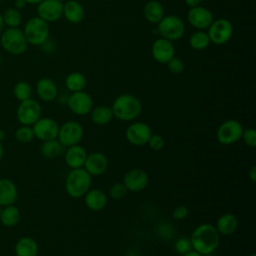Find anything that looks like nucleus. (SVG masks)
Segmentation results:
<instances>
[{"label":"nucleus","mask_w":256,"mask_h":256,"mask_svg":"<svg viewBox=\"0 0 256 256\" xmlns=\"http://www.w3.org/2000/svg\"><path fill=\"white\" fill-rule=\"evenodd\" d=\"M190 241L192 249L201 255L213 253L219 246L220 234L216 227L210 223L198 225L192 232Z\"/></svg>","instance_id":"f257e3e1"},{"label":"nucleus","mask_w":256,"mask_h":256,"mask_svg":"<svg viewBox=\"0 0 256 256\" xmlns=\"http://www.w3.org/2000/svg\"><path fill=\"white\" fill-rule=\"evenodd\" d=\"M113 116L121 121H133L142 111V104L140 100L132 94L119 95L112 104Z\"/></svg>","instance_id":"f03ea898"},{"label":"nucleus","mask_w":256,"mask_h":256,"mask_svg":"<svg viewBox=\"0 0 256 256\" xmlns=\"http://www.w3.org/2000/svg\"><path fill=\"white\" fill-rule=\"evenodd\" d=\"M91 175L84 168L71 169L65 179L66 193L72 198H81L91 187Z\"/></svg>","instance_id":"7ed1b4c3"},{"label":"nucleus","mask_w":256,"mask_h":256,"mask_svg":"<svg viewBox=\"0 0 256 256\" xmlns=\"http://www.w3.org/2000/svg\"><path fill=\"white\" fill-rule=\"evenodd\" d=\"M0 44L2 48L12 54V55H21L23 54L28 46V42L24 36L23 30L19 27L16 28H7L1 33Z\"/></svg>","instance_id":"20e7f679"},{"label":"nucleus","mask_w":256,"mask_h":256,"mask_svg":"<svg viewBox=\"0 0 256 256\" xmlns=\"http://www.w3.org/2000/svg\"><path fill=\"white\" fill-rule=\"evenodd\" d=\"M23 33L28 44L43 45L49 37V25L38 16L32 17L26 22Z\"/></svg>","instance_id":"39448f33"},{"label":"nucleus","mask_w":256,"mask_h":256,"mask_svg":"<svg viewBox=\"0 0 256 256\" xmlns=\"http://www.w3.org/2000/svg\"><path fill=\"white\" fill-rule=\"evenodd\" d=\"M157 30L162 38L171 42L179 40L185 32V24L181 18L176 15L164 16L157 23Z\"/></svg>","instance_id":"423d86ee"},{"label":"nucleus","mask_w":256,"mask_h":256,"mask_svg":"<svg viewBox=\"0 0 256 256\" xmlns=\"http://www.w3.org/2000/svg\"><path fill=\"white\" fill-rule=\"evenodd\" d=\"M243 127L235 119H228L220 124L216 132V138L222 145H231L241 139Z\"/></svg>","instance_id":"0eeeda50"},{"label":"nucleus","mask_w":256,"mask_h":256,"mask_svg":"<svg viewBox=\"0 0 256 256\" xmlns=\"http://www.w3.org/2000/svg\"><path fill=\"white\" fill-rule=\"evenodd\" d=\"M41 113L39 102L30 98L20 102L16 110V117L21 125L32 126L41 117Z\"/></svg>","instance_id":"6e6552de"},{"label":"nucleus","mask_w":256,"mask_h":256,"mask_svg":"<svg viewBox=\"0 0 256 256\" xmlns=\"http://www.w3.org/2000/svg\"><path fill=\"white\" fill-rule=\"evenodd\" d=\"M84 134L83 127L77 121H67L59 126L57 140L64 146L69 147L78 144Z\"/></svg>","instance_id":"1a4fd4ad"},{"label":"nucleus","mask_w":256,"mask_h":256,"mask_svg":"<svg viewBox=\"0 0 256 256\" xmlns=\"http://www.w3.org/2000/svg\"><path fill=\"white\" fill-rule=\"evenodd\" d=\"M207 29L210 42L217 45H222L228 42L233 34V27L231 22L224 18L213 21Z\"/></svg>","instance_id":"9d476101"},{"label":"nucleus","mask_w":256,"mask_h":256,"mask_svg":"<svg viewBox=\"0 0 256 256\" xmlns=\"http://www.w3.org/2000/svg\"><path fill=\"white\" fill-rule=\"evenodd\" d=\"M67 105L71 112L76 115L84 116L90 113L93 108V100L91 96L85 91L72 92L71 95L68 96Z\"/></svg>","instance_id":"9b49d317"},{"label":"nucleus","mask_w":256,"mask_h":256,"mask_svg":"<svg viewBox=\"0 0 256 256\" xmlns=\"http://www.w3.org/2000/svg\"><path fill=\"white\" fill-rule=\"evenodd\" d=\"M32 129L34 132V136L43 142L57 138L59 125L52 118L40 117L32 125Z\"/></svg>","instance_id":"f8f14e48"},{"label":"nucleus","mask_w":256,"mask_h":256,"mask_svg":"<svg viewBox=\"0 0 256 256\" xmlns=\"http://www.w3.org/2000/svg\"><path fill=\"white\" fill-rule=\"evenodd\" d=\"M151 134V128L144 122H134L130 124L125 131L127 141L134 146H143L147 144Z\"/></svg>","instance_id":"ddd939ff"},{"label":"nucleus","mask_w":256,"mask_h":256,"mask_svg":"<svg viewBox=\"0 0 256 256\" xmlns=\"http://www.w3.org/2000/svg\"><path fill=\"white\" fill-rule=\"evenodd\" d=\"M148 174L140 168H132L128 170L123 177V184L127 191L140 192L144 190L148 184Z\"/></svg>","instance_id":"4468645a"},{"label":"nucleus","mask_w":256,"mask_h":256,"mask_svg":"<svg viewBox=\"0 0 256 256\" xmlns=\"http://www.w3.org/2000/svg\"><path fill=\"white\" fill-rule=\"evenodd\" d=\"M37 14L47 23L57 21L63 16V3L58 0H43L37 6Z\"/></svg>","instance_id":"2eb2a0df"},{"label":"nucleus","mask_w":256,"mask_h":256,"mask_svg":"<svg viewBox=\"0 0 256 256\" xmlns=\"http://www.w3.org/2000/svg\"><path fill=\"white\" fill-rule=\"evenodd\" d=\"M187 19L189 24L194 28L204 30L207 29L213 22V15L207 8L199 5L189 9Z\"/></svg>","instance_id":"dca6fc26"},{"label":"nucleus","mask_w":256,"mask_h":256,"mask_svg":"<svg viewBox=\"0 0 256 256\" xmlns=\"http://www.w3.org/2000/svg\"><path fill=\"white\" fill-rule=\"evenodd\" d=\"M151 52L155 61L161 64H166L172 57H174L175 49L171 41L161 37L153 42Z\"/></svg>","instance_id":"f3484780"},{"label":"nucleus","mask_w":256,"mask_h":256,"mask_svg":"<svg viewBox=\"0 0 256 256\" xmlns=\"http://www.w3.org/2000/svg\"><path fill=\"white\" fill-rule=\"evenodd\" d=\"M108 164V159L103 153L93 152L87 155L83 168L91 176H100L106 172Z\"/></svg>","instance_id":"a211bd4d"},{"label":"nucleus","mask_w":256,"mask_h":256,"mask_svg":"<svg viewBox=\"0 0 256 256\" xmlns=\"http://www.w3.org/2000/svg\"><path fill=\"white\" fill-rule=\"evenodd\" d=\"M87 155L88 154L85 148L79 144H76L67 147V150L64 154V159L67 166L71 169L83 168Z\"/></svg>","instance_id":"6ab92c4d"},{"label":"nucleus","mask_w":256,"mask_h":256,"mask_svg":"<svg viewBox=\"0 0 256 256\" xmlns=\"http://www.w3.org/2000/svg\"><path fill=\"white\" fill-rule=\"evenodd\" d=\"M36 93L42 101L51 102L57 98L58 88L52 79L43 77L36 84Z\"/></svg>","instance_id":"aec40b11"},{"label":"nucleus","mask_w":256,"mask_h":256,"mask_svg":"<svg viewBox=\"0 0 256 256\" xmlns=\"http://www.w3.org/2000/svg\"><path fill=\"white\" fill-rule=\"evenodd\" d=\"M18 198V189L15 183L8 178L0 179V205H12Z\"/></svg>","instance_id":"412c9836"},{"label":"nucleus","mask_w":256,"mask_h":256,"mask_svg":"<svg viewBox=\"0 0 256 256\" xmlns=\"http://www.w3.org/2000/svg\"><path fill=\"white\" fill-rule=\"evenodd\" d=\"M83 197L85 206L91 211H100L107 204V195L101 189H89Z\"/></svg>","instance_id":"4be33fe9"},{"label":"nucleus","mask_w":256,"mask_h":256,"mask_svg":"<svg viewBox=\"0 0 256 256\" xmlns=\"http://www.w3.org/2000/svg\"><path fill=\"white\" fill-rule=\"evenodd\" d=\"M63 16L72 24L80 23L85 16L83 6L76 0H68L63 4Z\"/></svg>","instance_id":"5701e85b"},{"label":"nucleus","mask_w":256,"mask_h":256,"mask_svg":"<svg viewBox=\"0 0 256 256\" xmlns=\"http://www.w3.org/2000/svg\"><path fill=\"white\" fill-rule=\"evenodd\" d=\"M14 252L16 256H37L38 244L32 237L23 236L17 240Z\"/></svg>","instance_id":"b1692460"},{"label":"nucleus","mask_w":256,"mask_h":256,"mask_svg":"<svg viewBox=\"0 0 256 256\" xmlns=\"http://www.w3.org/2000/svg\"><path fill=\"white\" fill-rule=\"evenodd\" d=\"M164 7L157 0H149L143 8L145 19L151 24H157L164 17Z\"/></svg>","instance_id":"393cba45"},{"label":"nucleus","mask_w":256,"mask_h":256,"mask_svg":"<svg viewBox=\"0 0 256 256\" xmlns=\"http://www.w3.org/2000/svg\"><path fill=\"white\" fill-rule=\"evenodd\" d=\"M215 227L219 234L224 236L231 235L238 227V219L232 213H224L218 218Z\"/></svg>","instance_id":"a878e982"},{"label":"nucleus","mask_w":256,"mask_h":256,"mask_svg":"<svg viewBox=\"0 0 256 256\" xmlns=\"http://www.w3.org/2000/svg\"><path fill=\"white\" fill-rule=\"evenodd\" d=\"M113 117L114 116H113L112 109L111 107H108V106H104V105L96 106L92 108V110L90 111L91 121L95 125H99V126L107 125L108 123H110Z\"/></svg>","instance_id":"bb28decb"},{"label":"nucleus","mask_w":256,"mask_h":256,"mask_svg":"<svg viewBox=\"0 0 256 256\" xmlns=\"http://www.w3.org/2000/svg\"><path fill=\"white\" fill-rule=\"evenodd\" d=\"M20 221V210L14 204L2 207L0 222L6 227H14Z\"/></svg>","instance_id":"cd10ccee"},{"label":"nucleus","mask_w":256,"mask_h":256,"mask_svg":"<svg viewBox=\"0 0 256 256\" xmlns=\"http://www.w3.org/2000/svg\"><path fill=\"white\" fill-rule=\"evenodd\" d=\"M64 151V146L56 139L43 141L40 146V152L42 156L48 159H53L61 155Z\"/></svg>","instance_id":"c85d7f7f"},{"label":"nucleus","mask_w":256,"mask_h":256,"mask_svg":"<svg viewBox=\"0 0 256 256\" xmlns=\"http://www.w3.org/2000/svg\"><path fill=\"white\" fill-rule=\"evenodd\" d=\"M65 85L71 92L82 91L86 86L85 76L80 72H72L67 75L65 79Z\"/></svg>","instance_id":"c756f323"},{"label":"nucleus","mask_w":256,"mask_h":256,"mask_svg":"<svg viewBox=\"0 0 256 256\" xmlns=\"http://www.w3.org/2000/svg\"><path fill=\"white\" fill-rule=\"evenodd\" d=\"M210 44L207 32L199 30L193 33L189 38V45L194 50H204Z\"/></svg>","instance_id":"7c9ffc66"},{"label":"nucleus","mask_w":256,"mask_h":256,"mask_svg":"<svg viewBox=\"0 0 256 256\" xmlns=\"http://www.w3.org/2000/svg\"><path fill=\"white\" fill-rule=\"evenodd\" d=\"M2 16H3L4 24L9 28H16V27H19V25L21 24V21H22L21 13L15 7L7 8L2 14Z\"/></svg>","instance_id":"2f4dec72"},{"label":"nucleus","mask_w":256,"mask_h":256,"mask_svg":"<svg viewBox=\"0 0 256 256\" xmlns=\"http://www.w3.org/2000/svg\"><path fill=\"white\" fill-rule=\"evenodd\" d=\"M13 94L19 102L30 99L32 96L31 85L26 81H19L13 88Z\"/></svg>","instance_id":"473e14b6"},{"label":"nucleus","mask_w":256,"mask_h":256,"mask_svg":"<svg viewBox=\"0 0 256 256\" xmlns=\"http://www.w3.org/2000/svg\"><path fill=\"white\" fill-rule=\"evenodd\" d=\"M15 138L20 143H30L34 138V132L32 126L28 125H21L15 131Z\"/></svg>","instance_id":"72a5a7b5"},{"label":"nucleus","mask_w":256,"mask_h":256,"mask_svg":"<svg viewBox=\"0 0 256 256\" xmlns=\"http://www.w3.org/2000/svg\"><path fill=\"white\" fill-rule=\"evenodd\" d=\"M127 192L128 191H127L125 185L123 184V182H116L110 186L108 193L112 199L119 200V199L124 198L126 196Z\"/></svg>","instance_id":"f704fd0d"},{"label":"nucleus","mask_w":256,"mask_h":256,"mask_svg":"<svg viewBox=\"0 0 256 256\" xmlns=\"http://www.w3.org/2000/svg\"><path fill=\"white\" fill-rule=\"evenodd\" d=\"M174 249L180 255H183V254L191 251L192 250V244H191L190 238H187V237H184V236L179 237L174 243Z\"/></svg>","instance_id":"c9c22d12"},{"label":"nucleus","mask_w":256,"mask_h":256,"mask_svg":"<svg viewBox=\"0 0 256 256\" xmlns=\"http://www.w3.org/2000/svg\"><path fill=\"white\" fill-rule=\"evenodd\" d=\"M241 139L250 148H254L256 146V131L253 128L243 129Z\"/></svg>","instance_id":"e433bc0d"},{"label":"nucleus","mask_w":256,"mask_h":256,"mask_svg":"<svg viewBox=\"0 0 256 256\" xmlns=\"http://www.w3.org/2000/svg\"><path fill=\"white\" fill-rule=\"evenodd\" d=\"M166 64L172 74H180L184 70V63L180 58L172 57Z\"/></svg>","instance_id":"4c0bfd02"},{"label":"nucleus","mask_w":256,"mask_h":256,"mask_svg":"<svg viewBox=\"0 0 256 256\" xmlns=\"http://www.w3.org/2000/svg\"><path fill=\"white\" fill-rule=\"evenodd\" d=\"M147 144L149 145V147L154 150V151H159L161 149H163L164 145H165V140L164 138L159 135V134H151Z\"/></svg>","instance_id":"58836bf2"},{"label":"nucleus","mask_w":256,"mask_h":256,"mask_svg":"<svg viewBox=\"0 0 256 256\" xmlns=\"http://www.w3.org/2000/svg\"><path fill=\"white\" fill-rule=\"evenodd\" d=\"M157 233L163 239H170L173 237L174 229L173 226L169 223H161L157 227Z\"/></svg>","instance_id":"ea45409f"},{"label":"nucleus","mask_w":256,"mask_h":256,"mask_svg":"<svg viewBox=\"0 0 256 256\" xmlns=\"http://www.w3.org/2000/svg\"><path fill=\"white\" fill-rule=\"evenodd\" d=\"M188 208L184 205H179L175 207L172 211V217L174 220H183L188 216Z\"/></svg>","instance_id":"a19ab883"},{"label":"nucleus","mask_w":256,"mask_h":256,"mask_svg":"<svg viewBox=\"0 0 256 256\" xmlns=\"http://www.w3.org/2000/svg\"><path fill=\"white\" fill-rule=\"evenodd\" d=\"M248 177L252 182L256 181V166L252 165L248 171Z\"/></svg>","instance_id":"79ce46f5"},{"label":"nucleus","mask_w":256,"mask_h":256,"mask_svg":"<svg viewBox=\"0 0 256 256\" xmlns=\"http://www.w3.org/2000/svg\"><path fill=\"white\" fill-rule=\"evenodd\" d=\"M186 5L189 6L190 8L191 7H195V6H199L200 3L202 2V0H184Z\"/></svg>","instance_id":"37998d69"},{"label":"nucleus","mask_w":256,"mask_h":256,"mask_svg":"<svg viewBox=\"0 0 256 256\" xmlns=\"http://www.w3.org/2000/svg\"><path fill=\"white\" fill-rule=\"evenodd\" d=\"M26 2L24 0H15V8L20 10V9H23L25 6H26Z\"/></svg>","instance_id":"c03bdc74"},{"label":"nucleus","mask_w":256,"mask_h":256,"mask_svg":"<svg viewBox=\"0 0 256 256\" xmlns=\"http://www.w3.org/2000/svg\"><path fill=\"white\" fill-rule=\"evenodd\" d=\"M182 256H203V255H201V254H199L198 252H196L195 250H191V251H189V252H187V253H185V254H183Z\"/></svg>","instance_id":"a18cd8bd"},{"label":"nucleus","mask_w":256,"mask_h":256,"mask_svg":"<svg viewBox=\"0 0 256 256\" xmlns=\"http://www.w3.org/2000/svg\"><path fill=\"white\" fill-rule=\"evenodd\" d=\"M4 26H5V24H4L3 16H2V14L0 13V34L3 32V30H4Z\"/></svg>","instance_id":"49530a36"},{"label":"nucleus","mask_w":256,"mask_h":256,"mask_svg":"<svg viewBox=\"0 0 256 256\" xmlns=\"http://www.w3.org/2000/svg\"><path fill=\"white\" fill-rule=\"evenodd\" d=\"M27 4H39L40 2H42L43 0H24Z\"/></svg>","instance_id":"de8ad7c7"},{"label":"nucleus","mask_w":256,"mask_h":256,"mask_svg":"<svg viewBox=\"0 0 256 256\" xmlns=\"http://www.w3.org/2000/svg\"><path fill=\"white\" fill-rule=\"evenodd\" d=\"M5 136H6L5 131L2 130V129H0V142H2V141L5 139Z\"/></svg>","instance_id":"09e8293b"},{"label":"nucleus","mask_w":256,"mask_h":256,"mask_svg":"<svg viewBox=\"0 0 256 256\" xmlns=\"http://www.w3.org/2000/svg\"><path fill=\"white\" fill-rule=\"evenodd\" d=\"M3 155H4V147H3L2 142H0V160L2 159Z\"/></svg>","instance_id":"8fccbe9b"},{"label":"nucleus","mask_w":256,"mask_h":256,"mask_svg":"<svg viewBox=\"0 0 256 256\" xmlns=\"http://www.w3.org/2000/svg\"><path fill=\"white\" fill-rule=\"evenodd\" d=\"M203 256H214L213 253H209V254H206V255H203Z\"/></svg>","instance_id":"3c124183"},{"label":"nucleus","mask_w":256,"mask_h":256,"mask_svg":"<svg viewBox=\"0 0 256 256\" xmlns=\"http://www.w3.org/2000/svg\"><path fill=\"white\" fill-rule=\"evenodd\" d=\"M250 256H256V254H255V253H252Z\"/></svg>","instance_id":"603ef678"},{"label":"nucleus","mask_w":256,"mask_h":256,"mask_svg":"<svg viewBox=\"0 0 256 256\" xmlns=\"http://www.w3.org/2000/svg\"><path fill=\"white\" fill-rule=\"evenodd\" d=\"M58 1H60V2H62V3H63V2H64V1H66V0H58Z\"/></svg>","instance_id":"864d4df0"},{"label":"nucleus","mask_w":256,"mask_h":256,"mask_svg":"<svg viewBox=\"0 0 256 256\" xmlns=\"http://www.w3.org/2000/svg\"><path fill=\"white\" fill-rule=\"evenodd\" d=\"M1 210H2V206L0 205V213H1Z\"/></svg>","instance_id":"5fc2aeb1"},{"label":"nucleus","mask_w":256,"mask_h":256,"mask_svg":"<svg viewBox=\"0 0 256 256\" xmlns=\"http://www.w3.org/2000/svg\"><path fill=\"white\" fill-rule=\"evenodd\" d=\"M0 7H1V0H0Z\"/></svg>","instance_id":"6e6d98bb"}]
</instances>
